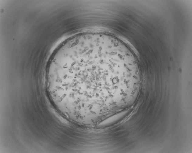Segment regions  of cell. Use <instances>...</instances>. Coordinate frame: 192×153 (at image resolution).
<instances>
[{
    "mask_svg": "<svg viewBox=\"0 0 192 153\" xmlns=\"http://www.w3.org/2000/svg\"><path fill=\"white\" fill-rule=\"evenodd\" d=\"M112 80L98 33L80 34L64 43L52 58L46 74L47 85L73 115L107 111Z\"/></svg>",
    "mask_w": 192,
    "mask_h": 153,
    "instance_id": "cell-1",
    "label": "cell"
}]
</instances>
